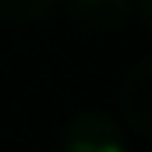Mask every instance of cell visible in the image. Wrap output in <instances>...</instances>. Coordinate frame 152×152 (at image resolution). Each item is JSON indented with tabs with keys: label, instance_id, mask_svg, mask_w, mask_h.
I'll return each instance as SVG.
<instances>
[{
	"label": "cell",
	"instance_id": "1",
	"mask_svg": "<svg viewBox=\"0 0 152 152\" xmlns=\"http://www.w3.org/2000/svg\"><path fill=\"white\" fill-rule=\"evenodd\" d=\"M60 152H127V142L110 113L78 110L60 131Z\"/></svg>",
	"mask_w": 152,
	"mask_h": 152
},
{
	"label": "cell",
	"instance_id": "2",
	"mask_svg": "<svg viewBox=\"0 0 152 152\" xmlns=\"http://www.w3.org/2000/svg\"><path fill=\"white\" fill-rule=\"evenodd\" d=\"M120 110L138 138L152 134V60H138L120 85Z\"/></svg>",
	"mask_w": 152,
	"mask_h": 152
},
{
	"label": "cell",
	"instance_id": "3",
	"mask_svg": "<svg viewBox=\"0 0 152 152\" xmlns=\"http://www.w3.org/2000/svg\"><path fill=\"white\" fill-rule=\"evenodd\" d=\"M134 0H71V14L88 32H117L131 21Z\"/></svg>",
	"mask_w": 152,
	"mask_h": 152
},
{
	"label": "cell",
	"instance_id": "4",
	"mask_svg": "<svg viewBox=\"0 0 152 152\" xmlns=\"http://www.w3.org/2000/svg\"><path fill=\"white\" fill-rule=\"evenodd\" d=\"M60 0H0V18L4 21H14V25H28L46 18Z\"/></svg>",
	"mask_w": 152,
	"mask_h": 152
},
{
	"label": "cell",
	"instance_id": "5",
	"mask_svg": "<svg viewBox=\"0 0 152 152\" xmlns=\"http://www.w3.org/2000/svg\"><path fill=\"white\" fill-rule=\"evenodd\" d=\"M138 7H142V14H138V21L149 28V0H138Z\"/></svg>",
	"mask_w": 152,
	"mask_h": 152
}]
</instances>
